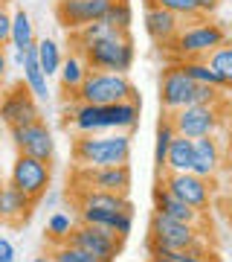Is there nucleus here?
Masks as SVG:
<instances>
[{
  "instance_id": "ea45409f",
  "label": "nucleus",
  "mask_w": 232,
  "mask_h": 262,
  "mask_svg": "<svg viewBox=\"0 0 232 262\" xmlns=\"http://www.w3.org/2000/svg\"><path fill=\"white\" fill-rule=\"evenodd\" d=\"M226 166L232 169V140H229V146H226Z\"/></svg>"
},
{
  "instance_id": "c756f323",
  "label": "nucleus",
  "mask_w": 232,
  "mask_h": 262,
  "mask_svg": "<svg viewBox=\"0 0 232 262\" xmlns=\"http://www.w3.org/2000/svg\"><path fill=\"white\" fill-rule=\"evenodd\" d=\"M105 24L116 32H131V24H134V12H131V3L128 0H113L108 15H105Z\"/></svg>"
},
{
  "instance_id": "4468645a",
  "label": "nucleus",
  "mask_w": 232,
  "mask_h": 262,
  "mask_svg": "<svg viewBox=\"0 0 232 262\" xmlns=\"http://www.w3.org/2000/svg\"><path fill=\"white\" fill-rule=\"evenodd\" d=\"M163 187L168 192H174L180 201H186L189 207H195L203 213L209 201H212V184L195 172H166V178H163Z\"/></svg>"
},
{
  "instance_id": "6ab92c4d",
  "label": "nucleus",
  "mask_w": 232,
  "mask_h": 262,
  "mask_svg": "<svg viewBox=\"0 0 232 262\" xmlns=\"http://www.w3.org/2000/svg\"><path fill=\"white\" fill-rule=\"evenodd\" d=\"M79 215H82L84 225L105 227L119 239H125L131 233V227H134V213L131 210H79Z\"/></svg>"
},
{
  "instance_id": "a878e982",
  "label": "nucleus",
  "mask_w": 232,
  "mask_h": 262,
  "mask_svg": "<svg viewBox=\"0 0 232 262\" xmlns=\"http://www.w3.org/2000/svg\"><path fill=\"white\" fill-rule=\"evenodd\" d=\"M206 64L212 67L218 79L223 82V88H232V41L226 38L221 47H215L209 56H206Z\"/></svg>"
},
{
  "instance_id": "2eb2a0df",
  "label": "nucleus",
  "mask_w": 232,
  "mask_h": 262,
  "mask_svg": "<svg viewBox=\"0 0 232 262\" xmlns=\"http://www.w3.org/2000/svg\"><path fill=\"white\" fill-rule=\"evenodd\" d=\"M111 3L113 0H58L56 18L67 32H75L93 20H102L111 9Z\"/></svg>"
},
{
  "instance_id": "b1692460",
  "label": "nucleus",
  "mask_w": 232,
  "mask_h": 262,
  "mask_svg": "<svg viewBox=\"0 0 232 262\" xmlns=\"http://www.w3.org/2000/svg\"><path fill=\"white\" fill-rule=\"evenodd\" d=\"M192 160H195V140L180 137L177 134L166 155V172H192Z\"/></svg>"
},
{
  "instance_id": "393cba45",
  "label": "nucleus",
  "mask_w": 232,
  "mask_h": 262,
  "mask_svg": "<svg viewBox=\"0 0 232 262\" xmlns=\"http://www.w3.org/2000/svg\"><path fill=\"white\" fill-rule=\"evenodd\" d=\"M9 44L18 53H27L29 47H35V32H32V20H29V15L23 9H18L15 15H12V38Z\"/></svg>"
},
{
  "instance_id": "cd10ccee",
  "label": "nucleus",
  "mask_w": 232,
  "mask_h": 262,
  "mask_svg": "<svg viewBox=\"0 0 232 262\" xmlns=\"http://www.w3.org/2000/svg\"><path fill=\"white\" fill-rule=\"evenodd\" d=\"M35 50H38V61H41V67H44L46 79L56 76L58 70H61V61H64L61 47H58L53 38H41V41H35Z\"/></svg>"
},
{
  "instance_id": "dca6fc26",
  "label": "nucleus",
  "mask_w": 232,
  "mask_h": 262,
  "mask_svg": "<svg viewBox=\"0 0 232 262\" xmlns=\"http://www.w3.org/2000/svg\"><path fill=\"white\" fill-rule=\"evenodd\" d=\"M154 213L160 215H168V219H174V222H183V225H200V210H195V207H189L186 201H180V198L174 195V192H168L163 184H157L154 187Z\"/></svg>"
},
{
  "instance_id": "9b49d317",
  "label": "nucleus",
  "mask_w": 232,
  "mask_h": 262,
  "mask_svg": "<svg viewBox=\"0 0 232 262\" xmlns=\"http://www.w3.org/2000/svg\"><path fill=\"white\" fill-rule=\"evenodd\" d=\"M0 120L6 122L9 128L15 125H29V122H38L41 120V111H38V102L32 91L27 88V82L15 84L12 91L0 96Z\"/></svg>"
},
{
  "instance_id": "bb28decb",
  "label": "nucleus",
  "mask_w": 232,
  "mask_h": 262,
  "mask_svg": "<svg viewBox=\"0 0 232 262\" xmlns=\"http://www.w3.org/2000/svg\"><path fill=\"white\" fill-rule=\"evenodd\" d=\"M177 64L183 67L186 76H189V79H195L197 84H215L218 91H226V88H223V82L218 79V73L206 64V58H186V61H177Z\"/></svg>"
},
{
  "instance_id": "aec40b11",
  "label": "nucleus",
  "mask_w": 232,
  "mask_h": 262,
  "mask_svg": "<svg viewBox=\"0 0 232 262\" xmlns=\"http://www.w3.org/2000/svg\"><path fill=\"white\" fill-rule=\"evenodd\" d=\"M223 158H221V146L215 137H200L195 140V160H192V172L200 175V178L212 181L221 169Z\"/></svg>"
},
{
  "instance_id": "0eeeda50",
  "label": "nucleus",
  "mask_w": 232,
  "mask_h": 262,
  "mask_svg": "<svg viewBox=\"0 0 232 262\" xmlns=\"http://www.w3.org/2000/svg\"><path fill=\"white\" fill-rule=\"evenodd\" d=\"M49 181H53V169H49V160H38L32 155H18V160L12 163V178L9 184L18 187L20 192L32 201L46 195L49 189Z\"/></svg>"
},
{
  "instance_id": "f03ea898",
  "label": "nucleus",
  "mask_w": 232,
  "mask_h": 262,
  "mask_svg": "<svg viewBox=\"0 0 232 262\" xmlns=\"http://www.w3.org/2000/svg\"><path fill=\"white\" fill-rule=\"evenodd\" d=\"M75 166H122L131 160L128 131H105V134H79L73 143Z\"/></svg>"
},
{
  "instance_id": "2f4dec72",
  "label": "nucleus",
  "mask_w": 232,
  "mask_h": 262,
  "mask_svg": "<svg viewBox=\"0 0 232 262\" xmlns=\"http://www.w3.org/2000/svg\"><path fill=\"white\" fill-rule=\"evenodd\" d=\"M73 227H75V222L67 213H61V210L46 219V236H49L56 245L58 242H67V236H70V230H73Z\"/></svg>"
},
{
  "instance_id": "412c9836",
  "label": "nucleus",
  "mask_w": 232,
  "mask_h": 262,
  "mask_svg": "<svg viewBox=\"0 0 232 262\" xmlns=\"http://www.w3.org/2000/svg\"><path fill=\"white\" fill-rule=\"evenodd\" d=\"M79 210H131L134 204L122 192H105V189H79Z\"/></svg>"
},
{
  "instance_id": "9d476101",
  "label": "nucleus",
  "mask_w": 232,
  "mask_h": 262,
  "mask_svg": "<svg viewBox=\"0 0 232 262\" xmlns=\"http://www.w3.org/2000/svg\"><path fill=\"white\" fill-rule=\"evenodd\" d=\"M67 242L79 245L82 251L93 253L99 262H116L119 256V248H122V239L119 236H113L111 230H105V227H93V225H75L67 236Z\"/></svg>"
},
{
  "instance_id": "f257e3e1",
  "label": "nucleus",
  "mask_w": 232,
  "mask_h": 262,
  "mask_svg": "<svg viewBox=\"0 0 232 262\" xmlns=\"http://www.w3.org/2000/svg\"><path fill=\"white\" fill-rule=\"evenodd\" d=\"M142 99H125L113 105H87L75 102L70 111L67 125H73L79 134H105V131H134L139 122Z\"/></svg>"
},
{
  "instance_id": "423d86ee",
  "label": "nucleus",
  "mask_w": 232,
  "mask_h": 262,
  "mask_svg": "<svg viewBox=\"0 0 232 262\" xmlns=\"http://www.w3.org/2000/svg\"><path fill=\"white\" fill-rule=\"evenodd\" d=\"M223 41H226V29L221 24H212L209 18H197L192 27H183L177 32L171 53L180 61H186V58H206L215 47H221Z\"/></svg>"
},
{
  "instance_id": "c85d7f7f",
  "label": "nucleus",
  "mask_w": 232,
  "mask_h": 262,
  "mask_svg": "<svg viewBox=\"0 0 232 262\" xmlns=\"http://www.w3.org/2000/svg\"><path fill=\"white\" fill-rule=\"evenodd\" d=\"M174 137H177V128H174V122H171V117H163L157 125V146H154V163H157L160 172L166 169V155H168V146H171Z\"/></svg>"
},
{
  "instance_id": "7ed1b4c3",
  "label": "nucleus",
  "mask_w": 232,
  "mask_h": 262,
  "mask_svg": "<svg viewBox=\"0 0 232 262\" xmlns=\"http://www.w3.org/2000/svg\"><path fill=\"white\" fill-rule=\"evenodd\" d=\"M75 53L87 61L90 70H108V73H128L137 56L131 32H116V29H111L108 35L96 38L90 44L75 47Z\"/></svg>"
},
{
  "instance_id": "1a4fd4ad",
  "label": "nucleus",
  "mask_w": 232,
  "mask_h": 262,
  "mask_svg": "<svg viewBox=\"0 0 232 262\" xmlns=\"http://www.w3.org/2000/svg\"><path fill=\"white\" fill-rule=\"evenodd\" d=\"M75 187L79 189H105V192H122L131 189V166H79L75 169Z\"/></svg>"
},
{
  "instance_id": "79ce46f5",
  "label": "nucleus",
  "mask_w": 232,
  "mask_h": 262,
  "mask_svg": "<svg viewBox=\"0 0 232 262\" xmlns=\"http://www.w3.org/2000/svg\"><path fill=\"white\" fill-rule=\"evenodd\" d=\"M9 3H12V0H0V6H9Z\"/></svg>"
},
{
  "instance_id": "58836bf2",
  "label": "nucleus",
  "mask_w": 232,
  "mask_h": 262,
  "mask_svg": "<svg viewBox=\"0 0 232 262\" xmlns=\"http://www.w3.org/2000/svg\"><path fill=\"white\" fill-rule=\"evenodd\" d=\"M35 262H58V259H56V256H53V253H44V256H38Z\"/></svg>"
},
{
  "instance_id": "ddd939ff",
  "label": "nucleus",
  "mask_w": 232,
  "mask_h": 262,
  "mask_svg": "<svg viewBox=\"0 0 232 262\" xmlns=\"http://www.w3.org/2000/svg\"><path fill=\"white\" fill-rule=\"evenodd\" d=\"M9 137L20 155H32L38 160H53V155H56L53 131L46 128L44 120L29 122V125H15V128H9Z\"/></svg>"
},
{
  "instance_id": "f8f14e48",
  "label": "nucleus",
  "mask_w": 232,
  "mask_h": 262,
  "mask_svg": "<svg viewBox=\"0 0 232 262\" xmlns=\"http://www.w3.org/2000/svg\"><path fill=\"white\" fill-rule=\"evenodd\" d=\"M195 88L197 82L186 76L183 67L171 64L166 67V73L160 79V102H163V108L168 114H174L180 108H186V105H195Z\"/></svg>"
},
{
  "instance_id": "20e7f679",
  "label": "nucleus",
  "mask_w": 232,
  "mask_h": 262,
  "mask_svg": "<svg viewBox=\"0 0 232 262\" xmlns=\"http://www.w3.org/2000/svg\"><path fill=\"white\" fill-rule=\"evenodd\" d=\"M75 102L87 105H113L125 99H139L137 88L131 84L128 73H108V70H90L82 88L73 94Z\"/></svg>"
},
{
  "instance_id": "e433bc0d",
  "label": "nucleus",
  "mask_w": 232,
  "mask_h": 262,
  "mask_svg": "<svg viewBox=\"0 0 232 262\" xmlns=\"http://www.w3.org/2000/svg\"><path fill=\"white\" fill-rule=\"evenodd\" d=\"M195 3H197V12H200V18H209V15L218 9V3H221V0H195Z\"/></svg>"
},
{
  "instance_id": "473e14b6",
  "label": "nucleus",
  "mask_w": 232,
  "mask_h": 262,
  "mask_svg": "<svg viewBox=\"0 0 232 262\" xmlns=\"http://www.w3.org/2000/svg\"><path fill=\"white\" fill-rule=\"evenodd\" d=\"M53 256H56L58 262H99L93 253L82 251V248L73 245V242H58L56 248H53Z\"/></svg>"
},
{
  "instance_id": "37998d69",
  "label": "nucleus",
  "mask_w": 232,
  "mask_h": 262,
  "mask_svg": "<svg viewBox=\"0 0 232 262\" xmlns=\"http://www.w3.org/2000/svg\"><path fill=\"white\" fill-rule=\"evenodd\" d=\"M0 96H3V88H0Z\"/></svg>"
},
{
  "instance_id": "7c9ffc66",
  "label": "nucleus",
  "mask_w": 232,
  "mask_h": 262,
  "mask_svg": "<svg viewBox=\"0 0 232 262\" xmlns=\"http://www.w3.org/2000/svg\"><path fill=\"white\" fill-rule=\"evenodd\" d=\"M145 6L148 9L151 6H160V9H166V12H174L177 18H192V20L200 18L195 0H145Z\"/></svg>"
},
{
  "instance_id": "f3484780",
  "label": "nucleus",
  "mask_w": 232,
  "mask_h": 262,
  "mask_svg": "<svg viewBox=\"0 0 232 262\" xmlns=\"http://www.w3.org/2000/svg\"><path fill=\"white\" fill-rule=\"evenodd\" d=\"M32 207H35V201L27 198L18 187L0 184V225H20V222H27Z\"/></svg>"
},
{
  "instance_id": "5701e85b",
  "label": "nucleus",
  "mask_w": 232,
  "mask_h": 262,
  "mask_svg": "<svg viewBox=\"0 0 232 262\" xmlns=\"http://www.w3.org/2000/svg\"><path fill=\"white\" fill-rule=\"evenodd\" d=\"M87 73H90V67H87V61H84L79 53H70V56L61 61V70H58V79H61V88H64L67 94L73 96L79 88H82V82L87 79Z\"/></svg>"
},
{
  "instance_id": "39448f33",
  "label": "nucleus",
  "mask_w": 232,
  "mask_h": 262,
  "mask_svg": "<svg viewBox=\"0 0 232 262\" xmlns=\"http://www.w3.org/2000/svg\"><path fill=\"white\" fill-rule=\"evenodd\" d=\"M197 245H206L200 239V230L195 225H183V222H174L168 215L154 213L151 215V236H148V253L151 256H168L177 251H186V248H197Z\"/></svg>"
},
{
  "instance_id": "72a5a7b5",
  "label": "nucleus",
  "mask_w": 232,
  "mask_h": 262,
  "mask_svg": "<svg viewBox=\"0 0 232 262\" xmlns=\"http://www.w3.org/2000/svg\"><path fill=\"white\" fill-rule=\"evenodd\" d=\"M171 259H177V262H218V256L206 251V245H197V248H186V251L171 253Z\"/></svg>"
},
{
  "instance_id": "4c0bfd02",
  "label": "nucleus",
  "mask_w": 232,
  "mask_h": 262,
  "mask_svg": "<svg viewBox=\"0 0 232 262\" xmlns=\"http://www.w3.org/2000/svg\"><path fill=\"white\" fill-rule=\"evenodd\" d=\"M6 73H9V58H6V50L0 47V84H3Z\"/></svg>"
},
{
  "instance_id": "6e6552de",
  "label": "nucleus",
  "mask_w": 232,
  "mask_h": 262,
  "mask_svg": "<svg viewBox=\"0 0 232 262\" xmlns=\"http://www.w3.org/2000/svg\"><path fill=\"white\" fill-rule=\"evenodd\" d=\"M180 137L200 140V137H215V131L221 125V111L218 105H186L180 111L168 114Z\"/></svg>"
},
{
  "instance_id": "4be33fe9",
  "label": "nucleus",
  "mask_w": 232,
  "mask_h": 262,
  "mask_svg": "<svg viewBox=\"0 0 232 262\" xmlns=\"http://www.w3.org/2000/svg\"><path fill=\"white\" fill-rule=\"evenodd\" d=\"M23 82H27V88L32 91V96L35 99H46L49 96V79H46L44 67H41V61H38V50L29 47L27 53H23Z\"/></svg>"
},
{
  "instance_id": "a211bd4d",
  "label": "nucleus",
  "mask_w": 232,
  "mask_h": 262,
  "mask_svg": "<svg viewBox=\"0 0 232 262\" xmlns=\"http://www.w3.org/2000/svg\"><path fill=\"white\" fill-rule=\"evenodd\" d=\"M180 20L174 12H166L160 9V6H151V9H145V32H148L157 44H163V47H171L174 44L177 32H180Z\"/></svg>"
},
{
  "instance_id": "f704fd0d",
  "label": "nucleus",
  "mask_w": 232,
  "mask_h": 262,
  "mask_svg": "<svg viewBox=\"0 0 232 262\" xmlns=\"http://www.w3.org/2000/svg\"><path fill=\"white\" fill-rule=\"evenodd\" d=\"M12 38V15L6 12V6H0V47H6Z\"/></svg>"
},
{
  "instance_id": "a19ab883",
  "label": "nucleus",
  "mask_w": 232,
  "mask_h": 262,
  "mask_svg": "<svg viewBox=\"0 0 232 262\" xmlns=\"http://www.w3.org/2000/svg\"><path fill=\"white\" fill-rule=\"evenodd\" d=\"M148 262H177V259H168V256H151Z\"/></svg>"
},
{
  "instance_id": "c9c22d12",
  "label": "nucleus",
  "mask_w": 232,
  "mask_h": 262,
  "mask_svg": "<svg viewBox=\"0 0 232 262\" xmlns=\"http://www.w3.org/2000/svg\"><path fill=\"white\" fill-rule=\"evenodd\" d=\"M0 262H15V245L0 236Z\"/></svg>"
}]
</instances>
